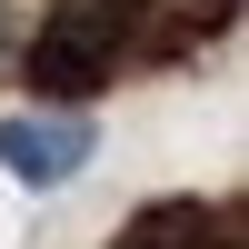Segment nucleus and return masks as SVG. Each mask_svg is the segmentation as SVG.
Returning a JSON list of instances; mask_svg holds the SVG:
<instances>
[{
	"label": "nucleus",
	"mask_w": 249,
	"mask_h": 249,
	"mask_svg": "<svg viewBox=\"0 0 249 249\" xmlns=\"http://www.w3.org/2000/svg\"><path fill=\"white\" fill-rule=\"evenodd\" d=\"M210 230H219V210H199V199H150L120 249H219Z\"/></svg>",
	"instance_id": "nucleus-3"
},
{
	"label": "nucleus",
	"mask_w": 249,
	"mask_h": 249,
	"mask_svg": "<svg viewBox=\"0 0 249 249\" xmlns=\"http://www.w3.org/2000/svg\"><path fill=\"white\" fill-rule=\"evenodd\" d=\"M100 160V130L70 110H30V120H0V170L20 190H70L80 170Z\"/></svg>",
	"instance_id": "nucleus-2"
},
{
	"label": "nucleus",
	"mask_w": 249,
	"mask_h": 249,
	"mask_svg": "<svg viewBox=\"0 0 249 249\" xmlns=\"http://www.w3.org/2000/svg\"><path fill=\"white\" fill-rule=\"evenodd\" d=\"M0 40H10V10H0Z\"/></svg>",
	"instance_id": "nucleus-4"
},
{
	"label": "nucleus",
	"mask_w": 249,
	"mask_h": 249,
	"mask_svg": "<svg viewBox=\"0 0 249 249\" xmlns=\"http://www.w3.org/2000/svg\"><path fill=\"white\" fill-rule=\"evenodd\" d=\"M130 30H140V0H60V10L40 20V40H30V80L50 100L100 90V80L120 70V50H130Z\"/></svg>",
	"instance_id": "nucleus-1"
}]
</instances>
